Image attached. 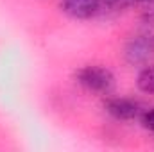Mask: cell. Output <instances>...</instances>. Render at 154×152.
<instances>
[{
	"label": "cell",
	"instance_id": "obj_4",
	"mask_svg": "<svg viewBox=\"0 0 154 152\" xmlns=\"http://www.w3.org/2000/svg\"><path fill=\"white\" fill-rule=\"evenodd\" d=\"M106 111L116 120H134L140 118L143 109L138 100L125 99V97H115L106 102Z\"/></svg>",
	"mask_w": 154,
	"mask_h": 152
},
{
	"label": "cell",
	"instance_id": "obj_2",
	"mask_svg": "<svg viewBox=\"0 0 154 152\" xmlns=\"http://www.w3.org/2000/svg\"><path fill=\"white\" fill-rule=\"evenodd\" d=\"M124 57L133 66H147L154 59V32H142L125 45Z\"/></svg>",
	"mask_w": 154,
	"mask_h": 152
},
{
	"label": "cell",
	"instance_id": "obj_5",
	"mask_svg": "<svg viewBox=\"0 0 154 152\" xmlns=\"http://www.w3.org/2000/svg\"><path fill=\"white\" fill-rule=\"evenodd\" d=\"M138 88L143 93L154 95V65H147L138 75Z\"/></svg>",
	"mask_w": 154,
	"mask_h": 152
},
{
	"label": "cell",
	"instance_id": "obj_6",
	"mask_svg": "<svg viewBox=\"0 0 154 152\" xmlns=\"http://www.w3.org/2000/svg\"><path fill=\"white\" fill-rule=\"evenodd\" d=\"M140 0H102V13H118L127 7H136Z\"/></svg>",
	"mask_w": 154,
	"mask_h": 152
},
{
	"label": "cell",
	"instance_id": "obj_3",
	"mask_svg": "<svg viewBox=\"0 0 154 152\" xmlns=\"http://www.w3.org/2000/svg\"><path fill=\"white\" fill-rule=\"evenodd\" d=\"M61 11L77 20H88L102 14V0H59Z\"/></svg>",
	"mask_w": 154,
	"mask_h": 152
},
{
	"label": "cell",
	"instance_id": "obj_1",
	"mask_svg": "<svg viewBox=\"0 0 154 152\" xmlns=\"http://www.w3.org/2000/svg\"><path fill=\"white\" fill-rule=\"evenodd\" d=\"M77 84H81L86 91L91 93H99V95H108L113 88H115V77L113 74L104 68V66H84L77 72L75 75Z\"/></svg>",
	"mask_w": 154,
	"mask_h": 152
},
{
	"label": "cell",
	"instance_id": "obj_7",
	"mask_svg": "<svg viewBox=\"0 0 154 152\" xmlns=\"http://www.w3.org/2000/svg\"><path fill=\"white\" fill-rule=\"evenodd\" d=\"M136 7L145 22H154V0H140Z\"/></svg>",
	"mask_w": 154,
	"mask_h": 152
},
{
	"label": "cell",
	"instance_id": "obj_8",
	"mask_svg": "<svg viewBox=\"0 0 154 152\" xmlns=\"http://www.w3.org/2000/svg\"><path fill=\"white\" fill-rule=\"evenodd\" d=\"M140 118H142V123H143V127L154 132V108L147 109V111H143Z\"/></svg>",
	"mask_w": 154,
	"mask_h": 152
}]
</instances>
